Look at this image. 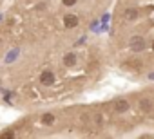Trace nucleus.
I'll list each match as a JSON object with an SVG mask.
<instances>
[{"instance_id":"423d86ee","label":"nucleus","mask_w":154,"mask_h":139,"mask_svg":"<svg viewBox=\"0 0 154 139\" xmlns=\"http://www.w3.org/2000/svg\"><path fill=\"white\" fill-rule=\"evenodd\" d=\"M4 2H6V0H0V7H2V4H4Z\"/></svg>"},{"instance_id":"7ed1b4c3","label":"nucleus","mask_w":154,"mask_h":139,"mask_svg":"<svg viewBox=\"0 0 154 139\" xmlns=\"http://www.w3.org/2000/svg\"><path fill=\"white\" fill-rule=\"evenodd\" d=\"M131 49H132V52H141L145 49V40L141 36H132L131 38Z\"/></svg>"},{"instance_id":"20e7f679","label":"nucleus","mask_w":154,"mask_h":139,"mask_svg":"<svg viewBox=\"0 0 154 139\" xmlns=\"http://www.w3.org/2000/svg\"><path fill=\"white\" fill-rule=\"evenodd\" d=\"M123 18H125L127 22H134V20L138 18V9H134V7H129V9H125V13H123Z\"/></svg>"},{"instance_id":"0eeeda50","label":"nucleus","mask_w":154,"mask_h":139,"mask_svg":"<svg viewBox=\"0 0 154 139\" xmlns=\"http://www.w3.org/2000/svg\"><path fill=\"white\" fill-rule=\"evenodd\" d=\"M152 51H154V42H152Z\"/></svg>"},{"instance_id":"f257e3e1","label":"nucleus","mask_w":154,"mask_h":139,"mask_svg":"<svg viewBox=\"0 0 154 139\" xmlns=\"http://www.w3.org/2000/svg\"><path fill=\"white\" fill-rule=\"evenodd\" d=\"M53 22L8 9L0 24V105L31 112L80 87L84 40Z\"/></svg>"},{"instance_id":"39448f33","label":"nucleus","mask_w":154,"mask_h":139,"mask_svg":"<svg viewBox=\"0 0 154 139\" xmlns=\"http://www.w3.org/2000/svg\"><path fill=\"white\" fill-rule=\"evenodd\" d=\"M149 107H150V103H149L147 99H143V101H141V108H143V110H147Z\"/></svg>"},{"instance_id":"f03ea898","label":"nucleus","mask_w":154,"mask_h":139,"mask_svg":"<svg viewBox=\"0 0 154 139\" xmlns=\"http://www.w3.org/2000/svg\"><path fill=\"white\" fill-rule=\"evenodd\" d=\"M112 108H114V114H127L131 108V103L127 99H116L112 103Z\"/></svg>"}]
</instances>
